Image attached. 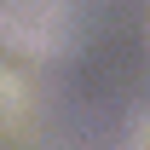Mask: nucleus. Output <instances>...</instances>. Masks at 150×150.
I'll use <instances>...</instances> for the list:
<instances>
[{"label":"nucleus","instance_id":"2","mask_svg":"<svg viewBox=\"0 0 150 150\" xmlns=\"http://www.w3.org/2000/svg\"><path fill=\"white\" fill-rule=\"evenodd\" d=\"M29 115V87H23L12 69H0V127H12Z\"/></svg>","mask_w":150,"mask_h":150},{"label":"nucleus","instance_id":"1","mask_svg":"<svg viewBox=\"0 0 150 150\" xmlns=\"http://www.w3.org/2000/svg\"><path fill=\"white\" fill-rule=\"evenodd\" d=\"M0 46L18 58H58L69 46V0H0Z\"/></svg>","mask_w":150,"mask_h":150}]
</instances>
